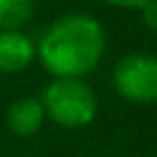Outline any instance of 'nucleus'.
Instances as JSON below:
<instances>
[{"mask_svg": "<svg viewBox=\"0 0 157 157\" xmlns=\"http://www.w3.org/2000/svg\"><path fill=\"white\" fill-rule=\"evenodd\" d=\"M35 14V0H0V30H21Z\"/></svg>", "mask_w": 157, "mask_h": 157, "instance_id": "6", "label": "nucleus"}, {"mask_svg": "<svg viewBox=\"0 0 157 157\" xmlns=\"http://www.w3.org/2000/svg\"><path fill=\"white\" fill-rule=\"evenodd\" d=\"M113 7H125V10H141L148 0H104Z\"/></svg>", "mask_w": 157, "mask_h": 157, "instance_id": "8", "label": "nucleus"}, {"mask_svg": "<svg viewBox=\"0 0 157 157\" xmlns=\"http://www.w3.org/2000/svg\"><path fill=\"white\" fill-rule=\"evenodd\" d=\"M139 12H141L143 25H146L148 30H155L157 33V0H148Z\"/></svg>", "mask_w": 157, "mask_h": 157, "instance_id": "7", "label": "nucleus"}, {"mask_svg": "<svg viewBox=\"0 0 157 157\" xmlns=\"http://www.w3.org/2000/svg\"><path fill=\"white\" fill-rule=\"evenodd\" d=\"M35 58L33 39L21 30L0 33V72H21Z\"/></svg>", "mask_w": 157, "mask_h": 157, "instance_id": "4", "label": "nucleus"}, {"mask_svg": "<svg viewBox=\"0 0 157 157\" xmlns=\"http://www.w3.org/2000/svg\"><path fill=\"white\" fill-rule=\"evenodd\" d=\"M104 30L88 14H67L49 25L39 39V60L53 76L81 78L104 56Z\"/></svg>", "mask_w": 157, "mask_h": 157, "instance_id": "1", "label": "nucleus"}, {"mask_svg": "<svg viewBox=\"0 0 157 157\" xmlns=\"http://www.w3.org/2000/svg\"><path fill=\"white\" fill-rule=\"evenodd\" d=\"M42 104L46 116L63 127H83L93 123L97 113L95 93L81 78L56 76L42 90Z\"/></svg>", "mask_w": 157, "mask_h": 157, "instance_id": "2", "label": "nucleus"}, {"mask_svg": "<svg viewBox=\"0 0 157 157\" xmlns=\"http://www.w3.org/2000/svg\"><path fill=\"white\" fill-rule=\"evenodd\" d=\"M46 120V111L42 99L37 97H21L7 111V125L19 136H33L42 129Z\"/></svg>", "mask_w": 157, "mask_h": 157, "instance_id": "5", "label": "nucleus"}, {"mask_svg": "<svg viewBox=\"0 0 157 157\" xmlns=\"http://www.w3.org/2000/svg\"><path fill=\"white\" fill-rule=\"evenodd\" d=\"M113 86L118 95L134 104L157 102V58L148 53H129L113 67Z\"/></svg>", "mask_w": 157, "mask_h": 157, "instance_id": "3", "label": "nucleus"}]
</instances>
